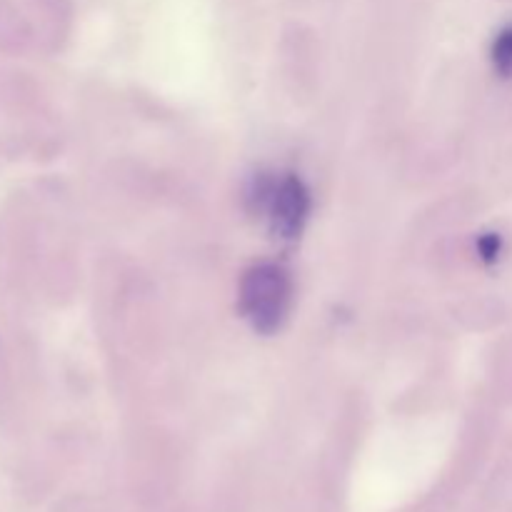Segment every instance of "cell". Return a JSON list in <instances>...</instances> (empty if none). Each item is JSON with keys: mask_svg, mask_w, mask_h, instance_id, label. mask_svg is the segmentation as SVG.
Listing matches in <instances>:
<instances>
[{"mask_svg": "<svg viewBox=\"0 0 512 512\" xmlns=\"http://www.w3.org/2000/svg\"><path fill=\"white\" fill-rule=\"evenodd\" d=\"M258 208L268 213L270 228L280 238H295L310 213V193L298 175H285L278 183L258 188Z\"/></svg>", "mask_w": 512, "mask_h": 512, "instance_id": "obj_2", "label": "cell"}, {"mask_svg": "<svg viewBox=\"0 0 512 512\" xmlns=\"http://www.w3.org/2000/svg\"><path fill=\"white\" fill-rule=\"evenodd\" d=\"M293 285L278 265H255L240 283V308L260 333H273L283 325L290 310Z\"/></svg>", "mask_w": 512, "mask_h": 512, "instance_id": "obj_1", "label": "cell"}, {"mask_svg": "<svg viewBox=\"0 0 512 512\" xmlns=\"http://www.w3.org/2000/svg\"><path fill=\"white\" fill-rule=\"evenodd\" d=\"M493 65L503 78H510L512 75V25L503 28L498 33L493 43Z\"/></svg>", "mask_w": 512, "mask_h": 512, "instance_id": "obj_3", "label": "cell"}, {"mask_svg": "<svg viewBox=\"0 0 512 512\" xmlns=\"http://www.w3.org/2000/svg\"><path fill=\"white\" fill-rule=\"evenodd\" d=\"M500 248H503V240H500V235L495 233H485L483 238L478 240V253L485 263H495L500 255Z\"/></svg>", "mask_w": 512, "mask_h": 512, "instance_id": "obj_4", "label": "cell"}]
</instances>
